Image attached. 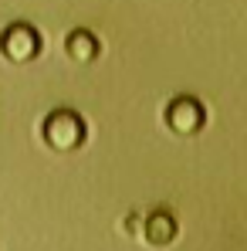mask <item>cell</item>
I'll use <instances>...</instances> for the list:
<instances>
[{"mask_svg": "<svg viewBox=\"0 0 247 251\" xmlns=\"http://www.w3.org/2000/svg\"><path fill=\"white\" fill-rule=\"evenodd\" d=\"M65 54H68L75 65H91V61L102 54V44H98V38H95L88 27H75V31L65 38Z\"/></svg>", "mask_w": 247, "mask_h": 251, "instance_id": "5b68a950", "label": "cell"}, {"mask_svg": "<svg viewBox=\"0 0 247 251\" xmlns=\"http://www.w3.org/2000/svg\"><path fill=\"white\" fill-rule=\"evenodd\" d=\"M163 116H166L169 132H176V136H197L206 123V109L200 105V99H193V95H176L166 105Z\"/></svg>", "mask_w": 247, "mask_h": 251, "instance_id": "3957f363", "label": "cell"}, {"mask_svg": "<svg viewBox=\"0 0 247 251\" xmlns=\"http://www.w3.org/2000/svg\"><path fill=\"white\" fill-rule=\"evenodd\" d=\"M41 48H44V41H41V34H38V27H31L24 21H14V24H7L0 31V54L10 65H31V61H38Z\"/></svg>", "mask_w": 247, "mask_h": 251, "instance_id": "7a4b0ae2", "label": "cell"}, {"mask_svg": "<svg viewBox=\"0 0 247 251\" xmlns=\"http://www.w3.org/2000/svg\"><path fill=\"white\" fill-rule=\"evenodd\" d=\"M41 139H44V146L54 150V153H75L88 139V126H85V119L75 109H54V112L44 116Z\"/></svg>", "mask_w": 247, "mask_h": 251, "instance_id": "6da1fadb", "label": "cell"}, {"mask_svg": "<svg viewBox=\"0 0 247 251\" xmlns=\"http://www.w3.org/2000/svg\"><path fill=\"white\" fill-rule=\"evenodd\" d=\"M142 217H146V210H129L122 217V231L129 238H139L142 234Z\"/></svg>", "mask_w": 247, "mask_h": 251, "instance_id": "8992f818", "label": "cell"}, {"mask_svg": "<svg viewBox=\"0 0 247 251\" xmlns=\"http://www.w3.org/2000/svg\"><path fill=\"white\" fill-rule=\"evenodd\" d=\"M176 234H180V221H176V214H173L169 207H153L146 217H142V234H139V238H146L153 248L173 245Z\"/></svg>", "mask_w": 247, "mask_h": 251, "instance_id": "277c9868", "label": "cell"}]
</instances>
